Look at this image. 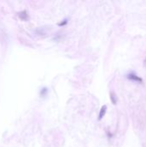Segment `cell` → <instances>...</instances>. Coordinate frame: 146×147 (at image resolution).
<instances>
[{
	"instance_id": "obj_1",
	"label": "cell",
	"mask_w": 146,
	"mask_h": 147,
	"mask_svg": "<svg viewBox=\"0 0 146 147\" xmlns=\"http://www.w3.org/2000/svg\"><path fill=\"white\" fill-rule=\"evenodd\" d=\"M127 77L130 80L135 81V82H138V83H139V84H142V83H143V79L140 78L139 76H137L135 73H130V74H128Z\"/></svg>"
},
{
	"instance_id": "obj_2",
	"label": "cell",
	"mask_w": 146,
	"mask_h": 147,
	"mask_svg": "<svg viewBox=\"0 0 146 147\" xmlns=\"http://www.w3.org/2000/svg\"><path fill=\"white\" fill-rule=\"evenodd\" d=\"M107 109H108L107 105H103L102 107L101 108L100 113H99V116H98V120H99V121H101V120H102V118L105 116V115H106V112H107Z\"/></svg>"
},
{
	"instance_id": "obj_3",
	"label": "cell",
	"mask_w": 146,
	"mask_h": 147,
	"mask_svg": "<svg viewBox=\"0 0 146 147\" xmlns=\"http://www.w3.org/2000/svg\"><path fill=\"white\" fill-rule=\"evenodd\" d=\"M19 17H20L22 20H24V21H26L27 19H28V14H27V11L26 10H23L22 11V12H20L19 13Z\"/></svg>"
},
{
	"instance_id": "obj_4",
	"label": "cell",
	"mask_w": 146,
	"mask_h": 147,
	"mask_svg": "<svg viewBox=\"0 0 146 147\" xmlns=\"http://www.w3.org/2000/svg\"><path fill=\"white\" fill-rule=\"evenodd\" d=\"M110 99L113 104H116L117 103V96L114 92H110Z\"/></svg>"
},
{
	"instance_id": "obj_5",
	"label": "cell",
	"mask_w": 146,
	"mask_h": 147,
	"mask_svg": "<svg viewBox=\"0 0 146 147\" xmlns=\"http://www.w3.org/2000/svg\"><path fill=\"white\" fill-rule=\"evenodd\" d=\"M47 93V89L46 88H43V89H41V90H40V96H46V94Z\"/></svg>"
},
{
	"instance_id": "obj_6",
	"label": "cell",
	"mask_w": 146,
	"mask_h": 147,
	"mask_svg": "<svg viewBox=\"0 0 146 147\" xmlns=\"http://www.w3.org/2000/svg\"><path fill=\"white\" fill-rule=\"evenodd\" d=\"M67 22H68V21H67V20H64V22H58V26H65V25L67 24Z\"/></svg>"
},
{
	"instance_id": "obj_7",
	"label": "cell",
	"mask_w": 146,
	"mask_h": 147,
	"mask_svg": "<svg viewBox=\"0 0 146 147\" xmlns=\"http://www.w3.org/2000/svg\"><path fill=\"white\" fill-rule=\"evenodd\" d=\"M144 64H145V66L146 67V58H145V61H144Z\"/></svg>"
}]
</instances>
